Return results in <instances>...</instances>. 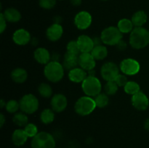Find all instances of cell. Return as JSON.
Segmentation results:
<instances>
[{"label":"cell","mask_w":149,"mask_h":148,"mask_svg":"<svg viewBox=\"0 0 149 148\" xmlns=\"http://www.w3.org/2000/svg\"><path fill=\"white\" fill-rule=\"evenodd\" d=\"M38 92L44 98H49L52 95V88L47 83H42L38 86Z\"/></svg>","instance_id":"cell-28"},{"label":"cell","mask_w":149,"mask_h":148,"mask_svg":"<svg viewBox=\"0 0 149 148\" xmlns=\"http://www.w3.org/2000/svg\"><path fill=\"white\" fill-rule=\"evenodd\" d=\"M81 53H90L95 46L93 39L87 35H81L77 40Z\"/></svg>","instance_id":"cell-15"},{"label":"cell","mask_w":149,"mask_h":148,"mask_svg":"<svg viewBox=\"0 0 149 148\" xmlns=\"http://www.w3.org/2000/svg\"><path fill=\"white\" fill-rule=\"evenodd\" d=\"M95 60L91 53H81L79 56V65L88 72L95 68Z\"/></svg>","instance_id":"cell-13"},{"label":"cell","mask_w":149,"mask_h":148,"mask_svg":"<svg viewBox=\"0 0 149 148\" xmlns=\"http://www.w3.org/2000/svg\"><path fill=\"white\" fill-rule=\"evenodd\" d=\"M81 89L86 95L95 97L101 93L102 85L100 80L95 76L87 75L81 83Z\"/></svg>","instance_id":"cell-5"},{"label":"cell","mask_w":149,"mask_h":148,"mask_svg":"<svg viewBox=\"0 0 149 148\" xmlns=\"http://www.w3.org/2000/svg\"><path fill=\"white\" fill-rule=\"evenodd\" d=\"M96 107L99 108H103L109 104V98L106 93H100L98 95L95 97Z\"/></svg>","instance_id":"cell-30"},{"label":"cell","mask_w":149,"mask_h":148,"mask_svg":"<svg viewBox=\"0 0 149 148\" xmlns=\"http://www.w3.org/2000/svg\"><path fill=\"white\" fill-rule=\"evenodd\" d=\"M63 28L60 23H53L46 30L47 38L51 41H57L62 37Z\"/></svg>","instance_id":"cell-16"},{"label":"cell","mask_w":149,"mask_h":148,"mask_svg":"<svg viewBox=\"0 0 149 148\" xmlns=\"http://www.w3.org/2000/svg\"><path fill=\"white\" fill-rule=\"evenodd\" d=\"M24 131L28 135L29 138H33L38 133V128L35 124L32 123H29L24 127Z\"/></svg>","instance_id":"cell-33"},{"label":"cell","mask_w":149,"mask_h":148,"mask_svg":"<svg viewBox=\"0 0 149 148\" xmlns=\"http://www.w3.org/2000/svg\"><path fill=\"white\" fill-rule=\"evenodd\" d=\"M6 104L7 103L4 102V100H1V101H0V107H1V108H3L4 107H5Z\"/></svg>","instance_id":"cell-42"},{"label":"cell","mask_w":149,"mask_h":148,"mask_svg":"<svg viewBox=\"0 0 149 148\" xmlns=\"http://www.w3.org/2000/svg\"><path fill=\"white\" fill-rule=\"evenodd\" d=\"M44 74L48 81L52 83L59 82L64 76L63 65L58 61H50L45 65Z\"/></svg>","instance_id":"cell-2"},{"label":"cell","mask_w":149,"mask_h":148,"mask_svg":"<svg viewBox=\"0 0 149 148\" xmlns=\"http://www.w3.org/2000/svg\"><path fill=\"white\" fill-rule=\"evenodd\" d=\"M6 28H7V20H6L3 13L1 12L0 14V32L1 33H3V32L5 30Z\"/></svg>","instance_id":"cell-37"},{"label":"cell","mask_w":149,"mask_h":148,"mask_svg":"<svg viewBox=\"0 0 149 148\" xmlns=\"http://www.w3.org/2000/svg\"><path fill=\"white\" fill-rule=\"evenodd\" d=\"M147 19L148 16L146 13L143 10H139L134 13L131 20L135 27H143V26L147 22Z\"/></svg>","instance_id":"cell-23"},{"label":"cell","mask_w":149,"mask_h":148,"mask_svg":"<svg viewBox=\"0 0 149 148\" xmlns=\"http://www.w3.org/2000/svg\"><path fill=\"white\" fill-rule=\"evenodd\" d=\"M114 81L116 83L119 87H125L127 83L128 82L127 78L126 75H125V74H119L116 76V78H115Z\"/></svg>","instance_id":"cell-36"},{"label":"cell","mask_w":149,"mask_h":148,"mask_svg":"<svg viewBox=\"0 0 149 148\" xmlns=\"http://www.w3.org/2000/svg\"><path fill=\"white\" fill-rule=\"evenodd\" d=\"M130 44L135 49L145 48L149 44V30L143 27H135L130 35Z\"/></svg>","instance_id":"cell-1"},{"label":"cell","mask_w":149,"mask_h":148,"mask_svg":"<svg viewBox=\"0 0 149 148\" xmlns=\"http://www.w3.org/2000/svg\"><path fill=\"white\" fill-rule=\"evenodd\" d=\"M116 46H117V48L119 49V50L124 51L127 48V43L125 41H123L122 39V40H121L120 41L116 44Z\"/></svg>","instance_id":"cell-38"},{"label":"cell","mask_w":149,"mask_h":148,"mask_svg":"<svg viewBox=\"0 0 149 148\" xmlns=\"http://www.w3.org/2000/svg\"><path fill=\"white\" fill-rule=\"evenodd\" d=\"M39 6L45 10L52 9L56 4V0H39Z\"/></svg>","instance_id":"cell-35"},{"label":"cell","mask_w":149,"mask_h":148,"mask_svg":"<svg viewBox=\"0 0 149 148\" xmlns=\"http://www.w3.org/2000/svg\"><path fill=\"white\" fill-rule=\"evenodd\" d=\"M12 80L17 84H23L27 80L28 73L22 68H16L13 70L10 74Z\"/></svg>","instance_id":"cell-21"},{"label":"cell","mask_w":149,"mask_h":148,"mask_svg":"<svg viewBox=\"0 0 149 148\" xmlns=\"http://www.w3.org/2000/svg\"><path fill=\"white\" fill-rule=\"evenodd\" d=\"M79 55L69 53L68 52H65L63 62L64 69L71 71L74 68H77V65H79Z\"/></svg>","instance_id":"cell-19"},{"label":"cell","mask_w":149,"mask_h":148,"mask_svg":"<svg viewBox=\"0 0 149 148\" xmlns=\"http://www.w3.org/2000/svg\"><path fill=\"white\" fill-rule=\"evenodd\" d=\"M67 52H69V53L74 54V55H79L81 54L80 52L79 47V45L77 44V41H71L68 43L66 46Z\"/></svg>","instance_id":"cell-34"},{"label":"cell","mask_w":149,"mask_h":148,"mask_svg":"<svg viewBox=\"0 0 149 148\" xmlns=\"http://www.w3.org/2000/svg\"><path fill=\"white\" fill-rule=\"evenodd\" d=\"M5 117H4V115L2 114V113H1L0 114V127L2 128L3 126H4V124L5 123Z\"/></svg>","instance_id":"cell-39"},{"label":"cell","mask_w":149,"mask_h":148,"mask_svg":"<svg viewBox=\"0 0 149 148\" xmlns=\"http://www.w3.org/2000/svg\"><path fill=\"white\" fill-rule=\"evenodd\" d=\"M13 40L19 46H25L31 41V34L27 30L20 28L16 30L13 35Z\"/></svg>","instance_id":"cell-14"},{"label":"cell","mask_w":149,"mask_h":148,"mask_svg":"<svg viewBox=\"0 0 149 148\" xmlns=\"http://www.w3.org/2000/svg\"><path fill=\"white\" fill-rule=\"evenodd\" d=\"M120 71L126 75H134L138 73L141 70V65L136 59L127 58L121 62Z\"/></svg>","instance_id":"cell-8"},{"label":"cell","mask_w":149,"mask_h":148,"mask_svg":"<svg viewBox=\"0 0 149 148\" xmlns=\"http://www.w3.org/2000/svg\"><path fill=\"white\" fill-rule=\"evenodd\" d=\"M13 121L16 126L19 127H23L26 126L28 124L29 121V118H28L27 114H26L23 112H20V113H16L13 115Z\"/></svg>","instance_id":"cell-26"},{"label":"cell","mask_w":149,"mask_h":148,"mask_svg":"<svg viewBox=\"0 0 149 148\" xmlns=\"http://www.w3.org/2000/svg\"><path fill=\"white\" fill-rule=\"evenodd\" d=\"M5 108L9 113H16L20 109V103L16 100H11L7 102Z\"/></svg>","instance_id":"cell-32"},{"label":"cell","mask_w":149,"mask_h":148,"mask_svg":"<svg viewBox=\"0 0 149 148\" xmlns=\"http://www.w3.org/2000/svg\"><path fill=\"white\" fill-rule=\"evenodd\" d=\"M55 138L46 131L39 132L31 142L32 148H55Z\"/></svg>","instance_id":"cell-4"},{"label":"cell","mask_w":149,"mask_h":148,"mask_svg":"<svg viewBox=\"0 0 149 148\" xmlns=\"http://www.w3.org/2000/svg\"><path fill=\"white\" fill-rule=\"evenodd\" d=\"M102 1H108V0H102Z\"/></svg>","instance_id":"cell-43"},{"label":"cell","mask_w":149,"mask_h":148,"mask_svg":"<svg viewBox=\"0 0 149 148\" xmlns=\"http://www.w3.org/2000/svg\"><path fill=\"white\" fill-rule=\"evenodd\" d=\"M96 107L95 100L89 96H84L79 98L74 105L76 113L81 116L91 114Z\"/></svg>","instance_id":"cell-3"},{"label":"cell","mask_w":149,"mask_h":148,"mask_svg":"<svg viewBox=\"0 0 149 148\" xmlns=\"http://www.w3.org/2000/svg\"><path fill=\"white\" fill-rule=\"evenodd\" d=\"M100 74L105 81H114L116 76L119 74V68L114 62H107L101 67Z\"/></svg>","instance_id":"cell-9"},{"label":"cell","mask_w":149,"mask_h":148,"mask_svg":"<svg viewBox=\"0 0 149 148\" xmlns=\"http://www.w3.org/2000/svg\"><path fill=\"white\" fill-rule=\"evenodd\" d=\"M117 28L122 33H129L134 29V25L131 20L123 18L118 22Z\"/></svg>","instance_id":"cell-25"},{"label":"cell","mask_w":149,"mask_h":148,"mask_svg":"<svg viewBox=\"0 0 149 148\" xmlns=\"http://www.w3.org/2000/svg\"><path fill=\"white\" fill-rule=\"evenodd\" d=\"M33 57L38 63L45 65L49 63L51 59L49 51L44 47L37 48L33 53Z\"/></svg>","instance_id":"cell-17"},{"label":"cell","mask_w":149,"mask_h":148,"mask_svg":"<svg viewBox=\"0 0 149 148\" xmlns=\"http://www.w3.org/2000/svg\"><path fill=\"white\" fill-rule=\"evenodd\" d=\"M68 100L62 94H56L52 97L50 101L51 109L56 113H61L66 109Z\"/></svg>","instance_id":"cell-12"},{"label":"cell","mask_w":149,"mask_h":148,"mask_svg":"<svg viewBox=\"0 0 149 148\" xmlns=\"http://www.w3.org/2000/svg\"><path fill=\"white\" fill-rule=\"evenodd\" d=\"M68 78L72 82L79 84L82 83L87 77V72L81 68H75L68 72Z\"/></svg>","instance_id":"cell-18"},{"label":"cell","mask_w":149,"mask_h":148,"mask_svg":"<svg viewBox=\"0 0 149 148\" xmlns=\"http://www.w3.org/2000/svg\"><path fill=\"white\" fill-rule=\"evenodd\" d=\"M132 106L136 110L143 111L147 110L149 105V100L146 95L143 91H140L137 94L132 95L131 98Z\"/></svg>","instance_id":"cell-11"},{"label":"cell","mask_w":149,"mask_h":148,"mask_svg":"<svg viewBox=\"0 0 149 148\" xmlns=\"http://www.w3.org/2000/svg\"><path fill=\"white\" fill-rule=\"evenodd\" d=\"M19 103L20 110L27 115L33 114L39 109V100L32 94H27L23 96Z\"/></svg>","instance_id":"cell-7"},{"label":"cell","mask_w":149,"mask_h":148,"mask_svg":"<svg viewBox=\"0 0 149 148\" xmlns=\"http://www.w3.org/2000/svg\"><path fill=\"white\" fill-rule=\"evenodd\" d=\"M6 20L10 23H17L21 19V14L15 8H7L2 12Z\"/></svg>","instance_id":"cell-22"},{"label":"cell","mask_w":149,"mask_h":148,"mask_svg":"<svg viewBox=\"0 0 149 148\" xmlns=\"http://www.w3.org/2000/svg\"><path fill=\"white\" fill-rule=\"evenodd\" d=\"M118 85L114 81H106V84L104 86V91L107 95H113L118 91Z\"/></svg>","instance_id":"cell-31"},{"label":"cell","mask_w":149,"mask_h":148,"mask_svg":"<svg viewBox=\"0 0 149 148\" xmlns=\"http://www.w3.org/2000/svg\"><path fill=\"white\" fill-rule=\"evenodd\" d=\"M70 1L74 6H79L81 3V0H70Z\"/></svg>","instance_id":"cell-40"},{"label":"cell","mask_w":149,"mask_h":148,"mask_svg":"<svg viewBox=\"0 0 149 148\" xmlns=\"http://www.w3.org/2000/svg\"><path fill=\"white\" fill-rule=\"evenodd\" d=\"M144 128H145L146 130L149 131V118L146 119L145 120V122H144Z\"/></svg>","instance_id":"cell-41"},{"label":"cell","mask_w":149,"mask_h":148,"mask_svg":"<svg viewBox=\"0 0 149 148\" xmlns=\"http://www.w3.org/2000/svg\"><path fill=\"white\" fill-rule=\"evenodd\" d=\"M124 90L125 92L130 95H134L141 91L140 85L135 81H128L126 85L124 87Z\"/></svg>","instance_id":"cell-29"},{"label":"cell","mask_w":149,"mask_h":148,"mask_svg":"<svg viewBox=\"0 0 149 148\" xmlns=\"http://www.w3.org/2000/svg\"><path fill=\"white\" fill-rule=\"evenodd\" d=\"M29 136L25 132L24 129H15L12 134V142L15 146H23L27 142Z\"/></svg>","instance_id":"cell-20"},{"label":"cell","mask_w":149,"mask_h":148,"mask_svg":"<svg viewBox=\"0 0 149 148\" xmlns=\"http://www.w3.org/2000/svg\"><path fill=\"white\" fill-rule=\"evenodd\" d=\"M90 53L96 60H102L107 57L108 49L104 45H95Z\"/></svg>","instance_id":"cell-24"},{"label":"cell","mask_w":149,"mask_h":148,"mask_svg":"<svg viewBox=\"0 0 149 148\" xmlns=\"http://www.w3.org/2000/svg\"><path fill=\"white\" fill-rule=\"evenodd\" d=\"M122 34L117 27L109 26L105 28L100 34L103 44L109 46L116 45L122 39Z\"/></svg>","instance_id":"cell-6"},{"label":"cell","mask_w":149,"mask_h":148,"mask_svg":"<svg viewBox=\"0 0 149 148\" xmlns=\"http://www.w3.org/2000/svg\"><path fill=\"white\" fill-rule=\"evenodd\" d=\"M40 120L44 124H49L52 123L55 120V112L52 109H45L41 113Z\"/></svg>","instance_id":"cell-27"},{"label":"cell","mask_w":149,"mask_h":148,"mask_svg":"<svg viewBox=\"0 0 149 148\" xmlns=\"http://www.w3.org/2000/svg\"><path fill=\"white\" fill-rule=\"evenodd\" d=\"M92 16L88 12L81 11L76 15L74 17V24L79 30H86L92 24Z\"/></svg>","instance_id":"cell-10"}]
</instances>
